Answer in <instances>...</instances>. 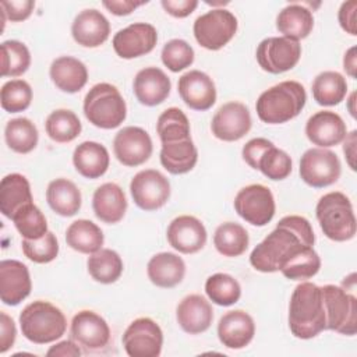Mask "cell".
I'll return each instance as SVG.
<instances>
[{"instance_id": "obj_1", "label": "cell", "mask_w": 357, "mask_h": 357, "mask_svg": "<svg viewBox=\"0 0 357 357\" xmlns=\"http://www.w3.org/2000/svg\"><path fill=\"white\" fill-rule=\"evenodd\" d=\"M315 236L311 223L298 215L282 218L250 255L254 269L271 273L280 269L283 262L301 245H314Z\"/></svg>"}, {"instance_id": "obj_2", "label": "cell", "mask_w": 357, "mask_h": 357, "mask_svg": "<svg viewBox=\"0 0 357 357\" xmlns=\"http://www.w3.org/2000/svg\"><path fill=\"white\" fill-rule=\"evenodd\" d=\"M289 328L298 339H312L326 329L321 287L303 282L293 290L289 305Z\"/></svg>"}, {"instance_id": "obj_3", "label": "cell", "mask_w": 357, "mask_h": 357, "mask_svg": "<svg viewBox=\"0 0 357 357\" xmlns=\"http://www.w3.org/2000/svg\"><path fill=\"white\" fill-rule=\"evenodd\" d=\"M305 100L307 93L300 82L282 81L259 95L255 109L264 123L282 124L298 116Z\"/></svg>"}, {"instance_id": "obj_4", "label": "cell", "mask_w": 357, "mask_h": 357, "mask_svg": "<svg viewBox=\"0 0 357 357\" xmlns=\"http://www.w3.org/2000/svg\"><path fill=\"white\" fill-rule=\"evenodd\" d=\"M20 326L29 342L46 344L64 335L67 319L59 307L49 301L36 300L21 311Z\"/></svg>"}, {"instance_id": "obj_5", "label": "cell", "mask_w": 357, "mask_h": 357, "mask_svg": "<svg viewBox=\"0 0 357 357\" xmlns=\"http://www.w3.org/2000/svg\"><path fill=\"white\" fill-rule=\"evenodd\" d=\"M315 215L324 234L333 241H347L356 234V216L347 195L332 191L319 198Z\"/></svg>"}, {"instance_id": "obj_6", "label": "cell", "mask_w": 357, "mask_h": 357, "mask_svg": "<svg viewBox=\"0 0 357 357\" xmlns=\"http://www.w3.org/2000/svg\"><path fill=\"white\" fill-rule=\"evenodd\" d=\"M84 114L95 127L112 130L126 120V100L114 85L100 82L93 85L85 95Z\"/></svg>"}, {"instance_id": "obj_7", "label": "cell", "mask_w": 357, "mask_h": 357, "mask_svg": "<svg viewBox=\"0 0 357 357\" xmlns=\"http://www.w3.org/2000/svg\"><path fill=\"white\" fill-rule=\"evenodd\" d=\"M326 314V329L353 336L357 332V298L335 284L321 287Z\"/></svg>"}, {"instance_id": "obj_8", "label": "cell", "mask_w": 357, "mask_h": 357, "mask_svg": "<svg viewBox=\"0 0 357 357\" xmlns=\"http://www.w3.org/2000/svg\"><path fill=\"white\" fill-rule=\"evenodd\" d=\"M192 31L199 46L219 50L236 35L237 18L229 10L212 8L195 20Z\"/></svg>"}, {"instance_id": "obj_9", "label": "cell", "mask_w": 357, "mask_h": 357, "mask_svg": "<svg viewBox=\"0 0 357 357\" xmlns=\"http://www.w3.org/2000/svg\"><path fill=\"white\" fill-rule=\"evenodd\" d=\"M340 173L342 165L337 155L326 148L307 149L300 159V177L311 187H328L339 180Z\"/></svg>"}, {"instance_id": "obj_10", "label": "cell", "mask_w": 357, "mask_h": 357, "mask_svg": "<svg viewBox=\"0 0 357 357\" xmlns=\"http://www.w3.org/2000/svg\"><path fill=\"white\" fill-rule=\"evenodd\" d=\"M234 209L252 226H265L275 216V198L266 185L250 184L237 192Z\"/></svg>"}, {"instance_id": "obj_11", "label": "cell", "mask_w": 357, "mask_h": 357, "mask_svg": "<svg viewBox=\"0 0 357 357\" xmlns=\"http://www.w3.org/2000/svg\"><path fill=\"white\" fill-rule=\"evenodd\" d=\"M255 56L264 71L280 74L291 70L298 63L301 46L298 42L284 36H271L258 45Z\"/></svg>"}, {"instance_id": "obj_12", "label": "cell", "mask_w": 357, "mask_h": 357, "mask_svg": "<svg viewBox=\"0 0 357 357\" xmlns=\"http://www.w3.org/2000/svg\"><path fill=\"white\" fill-rule=\"evenodd\" d=\"M130 192L135 205L144 211H156L170 198V183L155 169L138 172L131 183Z\"/></svg>"}, {"instance_id": "obj_13", "label": "cell", "mask_w": 357, "mask_h": 357, "mask_svg": "<svg viewBox=\"0 0 357 357\" xmlns=\"http://www.w3.org/2000/svg\"><path fill=\"white\" fill-rule=\"evenodd\" d=\"M123 346L130 357H158L163 346V332L153 319L137 318L123 333Z\"/></svg>"}, {"instance_id": "obj_14", "label": "cell", "mask_w": 357, "mask_h": 357, "mask_svg": "<svg viewBox=\"0 0 357 357\" xmlns=\"http://www.w3.org/2000/svg\"><path fill=\"white\" fill-rule=\"evenodd\" d=\"M251 114L241 102H227L222 105L211 121L212 134L226 142L241 139L251 130Z\"/></svg>"}, {"instance_id": "obj_15", "label": "cell", "mask_w": 357, "mask_h": 357, "mask_svg": "<svg viewBox=\"0 0 357 357\" xmlns=\"http://www.w3.org/2000/svg\"><path fill=\"white\" fill-rule=\"evenodd\" d=\"M152 149V139L141 127H124L113 139L114 156L121 165L128 167H135L145 163L151 158Z\"/></svg>"}, {"instance_id": "obj_16", "label": "cell", "mask_w": 357, "mask_h": 357, "mask_svg": "<svg viewBox=\"0 0 357 357\" xmlns=\"http://www.w3.org/2000/svg\"><path fill=\"white\" fill-rule=\"evenodd\" d=\"M158 42V32L153 25L134 22L120 29L113 36V49L121 59H135L151 53Z\"/></svg>"}, {"instance_id": "obj_17", "label": "cell", "mask_w": 357, "mask_h": 357, "mask_svg": "<svg viewBox=\"0 0 357 357\" xmlns=\"http://www.w3.org/2000/svg\"><path fill=\"white\" fill-rule=\"evenodd\" d=\"M70 333L71 339L88 351L103 349L110 339L107 322L89 310H82L73 317Z\"/></svg>"}, {"instance_id": "obj_18", "label": "cell", "mask_w": 357, "mask_h": 357, "mask_svg": "<svg viewBox=\"0 0 357 357\" xmlns=\"http://www.w3.org/2000/svg\"><path fill=\"white\" fill-rule=\"evenodd\" d=\"M181 100L194 110L205 112L216 102V88L212 78L199 70H191L178 78L177 84Z\"/></svg>"}, {"instance_id": "obj_19", "label": "cell", "mask_w": 357, "mask_h": 357, "mask_svg": "<svg viewBox=\"0 0 357 357\" xmlns=\"http://www.w3.org/2000/svg\"><path fill=\"white\" fill-rule=\"evenodd\" d=\"M166 237L176 251L194 254L204 248L206 243V229L198 218L181 215L170 222Z\"/></svg>"}, {"instance_id": "obj_20", "label": "cell", "mask_w": 357, "mask_h": 357, "mask_svg": "<svg viewBox=\"0 0 357 357\" xmlns=\"http://www.w3.org/2000/svg\"><path fill=\"white\" fill-rule=\"evenodd\" d=\"M32 289L29 271L25 264L17 259L0 262V297L7 305H18Z\"/></svg>"}, {"instance_id": "obj_21", "label": "cell", "mask_w": 357, "mask_h": 357, "mask_svg": "<svg viewBox=\"0 0 357 357\" xmlns=\"http://www.w3.org/2000/svg\"><path fill=\"white\" fill-rule=\"evenodd\" d=\"M305 135L314 145H318V148H331L344 139L347 127L337 113L321 110L307 120Z\"/></svg>"}, {"instance_id": "obj_22", "label": "cell", "mask_w": 357, "mask_h": 357, "mask_svg": "<svg viewBox=\"0 0 357 357\" xmlns=\"http://www.w3.org/2000/svg\"><path fill=\"white\" fill-rule=\"evenodd\" d=\"M110 33L107 18L95 8L82 10L73 21L71 35L84 47H98L103 45Z\"/></svg>"}, {"instance_id": "obj_23", "label": "cell", "mask_w": 357, "mask_h": 357, "mask_svg": "<svg viewBox=\"0 0 357 357\" xmlns=\"http://www.w3.org/2000/svg\"><path fill=\"white\" fill-rule=\"evenodd\" d=\"M255 324L252 317L243 310L226 312L218 324V336L227 349H243L254 337Z\"/></svg>"}, {"instance_id": "obj_24", "label": "cell", "mask_w": 357, "mask_h": 357, "mask_svg": "<svg viewBox=\"0 0 357 357\" xmlns=\"http://www.w3.org/2000/svg\"><path fill=\"white\" fill-rule=\"evenodd\" d=\"M134 93L141 105L156 106L165 102L170 93L172 82L163 70L145 67L134 78Z\"/></svg>"}, {"instance_id": "obj_25", "label": "cell", "mask_w": 357, "mask_h": 357, "mask_svg": "<svg viewBox=\"0 0 357 357\" xmlns=\"http://www.w3.org/2000/svg\"><path fill=\"white\" fill-rule=\"evenodd\" d=\"M176 318L184 332L197 335L205 332L211 326L213 321V310L209 301L201 294H190L178 303Z\"/></svg>"}, {"instance_id": "obj_26", "label": "cell", "mask_w": 357, "mask_h": 357, "mask_svg": "<svg viewBox=\"0 0 357 357\" xmlns=\"http://www.w3.org/2000/svg\"><path fill=\"white\" fill-rule=\"evenodd\" d=\"M92 208L99 220L109 225L117 223L123 219L127 211L126 194L116 183H105L95 190Z\"/></svg>"}, {"instance_id": "obj_27", "label": "cell", "mask_w": 357, "mask_h": 357, "mask_svg": "<svg viewBox=\"0 0 357 357\" xmlns=\"http://www.w3.org/2000/svg\"><path fill=\"white\" fill-rule=\"evenodd\" d=\"M53 84L63 92L75 93L81 91L88 81L85 64L71 56H61L52 61L49 70Z\"/></svg>"}, {"instance_id": "obj_28", "label": "cell", "mask_w": 357, "mask_h": 357, "mask_svg": "<svg viewBox=\"0 0 357 357\" xmlns=\"http://www.w3.org/2000/svg\"><path fill=\"white\" fill-rule=\"evenodd\" d=\"M146 273L155 286L170 289L184 279L185 264L177 254L159 252L149 259Z\"/></svg>"}, {"instance_id": "obj_29", "label": "cell", "mask_w": 357, "mask_h": 357, "mask_svg": "<svg viewBox=\"0 0 357 357\" xmlns=\"http://www.w3.org/2000/svg\"><path fill=\"white\" fill-rule=\"evenodd\" d=\"M107 149L95 141H85L79 144L73 153V163L75 170L86 178H98L107 172L109 167Z\"/></svg>"}, {"instance_id": "obj_30", "label": "cell", "mask_w": 357, "mask_h": 357, "mask_svg": "<svg viewBox=\"0 0 357 357\" xmlns=\"http://www.w3.org/2000/svg\"><path fill=\"white\" fill-rule=\"evenodd\" d=\"M31 202H33L31 185L25 176L20 173H11L1 178L0 211L6 218L13 219L17 211Z\"/></svg>"}, {"instance_id": "obj_31", "label": "cell", "mask_w": 357, "mask_h": 357, "mask_svg": "<svg viewBox=\"0 0 357 357\" xmlns=\"http://www.w3.org/2000/svg\"><path fill=\"white\" fill-rule=\"evenodd\" d=\"M276 28L284 38L298 42L307 38L314 28L312 11L298 3L289 4L278 14Z\"/></svg>"}, {"instance_id": "obj_32", "label": "cell", "mask_w": 357, "mask_h": 357, "mask_svg": "<svg viewBox=\"0 0 357 357\" xmlns=\"http://www.w3.org/2000/svg\"><path fill=\"white\" fill-rule=\"evenodd\" d=\"M198 151L191 138L162 144L160 163L172 174H184L194 169Z\"/></svg>"}, {"instance_id": "obj_33", "label": "cell", "mask_w": 357, "mask_h": 357, "mask_svg": "<svg viewBox=\"0 0 357 357\" xmlns=\"http://www.w3.org/2000/svg\"><path fill=\"white\" fill-rule=\"evenodd\" d=\"M49 206L60 216H74L81 209V192L78 187L67 178H56L49 183L46 190Z\"/></svg>"}, {"instance_id": "obj_34", "label": "cell", "mask_w": 357, "mask_h": 357, "mask_svg": "<svg viewBox=\"0 0 357 357\" xmlns=\"http://www.w3.org/2000/svg\"><path fill=\"white\" fill-rule=\"evenodd\" d=\"M105 237L100 227L88 219L73 222L66 231V243L81 254H93L103 245Z\"/></svg>"}, {"instance_id": "obj_35", "label": "cell", "mask_w": 357, "mask_h": 357, "mask_svg": "<svg viewBox=\"0 0 357 357\" xmlns=\"http://www.w3.org/2000/svg\"><path fill=\"white\" fill-rule=\"evenodd\" d=\"M311 91L318 105L335 106L346 98L347 82L337 71H324L315 77Z\"/></svg>"}, {"instance_id": "obj_36", "label": "cell", "mask_w": 357, "mask_h": 357, "mask_svg": "<svg viewBox=\"0 0 357 357\" xmlns=\"http://www.w3.org/2000/svg\"><path fill=\"white\" fill-rule=\"evenodd\" d=\"M321 259L311 245H301L280 266V272L290 280H305L318 273Z\"/></svg>"}, {"instance_id": "obj_37", "label": "cell", "mask_w": 357, "mask_h": 357, "mask_svg": "<svg viewBox=\"0 0 357 357\" xmlns=\"http://www.w3.org/2000/svg\"><path fill=\"white\" fill-rule=\"evenodd\" d=\"M250 237L247 230L234 222H226L216 227L213 244L223 257H238L248 248Z\"/></svg>"}, {"instance_id": "obj_38", "label": "cell", "mask_w": 357, "mask_h": 357, "mask_svg": "<svg viewBox=\"0 0 357 357\" xmlns=\"http://www.w3.org/2000/svg\"><path fill=\"white\" fill-rule=\"evenodd\" d=\"M4 138L8 148L17 153H29L38 145L39 134L36 126L26 117H17L7 121Z\"/></svg>"}, {"instance_id": "obj_39", "label": "cell", "mask_w": 357, "mask_h": 357, "mask_svg": "<svg viewBox=\"0 0 357 357\" xmlns=\"http://www.w3.org/2000/svg\"><path fill=\"white\" fill-rule=\"evenodd\" d=\"M88 272L99 283H114L123 273V261L120 255L110 248H100L91 254L86 261Z\"/></svg>"}, {"instance_id": "obj_40", "label": "cell", "mask_w": 357, "mask_h": 357, "mask_svg": "<svg viewBox=\"0 0 357 357\" xmlns=\"http://www.w3.org/2000/svg\"><path fill=\"white\" fill-rule=\"evenodd\" d=\"M46 134L59 144L74 141L82 130L78 116L68 109H57L52 112L45 123Z\"/></svg>"}, {"instance_id": "obj_41", "label": "cell", "mask_w": 357, "mask_h": 357, "mask_svg": "<svg viewBox=\"0 0 357 357\" xmlns=\"http://www.w3.org/2000/svg\"><path fill=\"white\" fill-rule=\"evenodd\" d=\"M205 293L212 303L222 307H229L240 300L241 287L237 279H234L231 275L213 273L205 282Z\"/></svg>"}, {"instance_id": "obj_42", "label": "cell", "mask_w": 357, "mask_h": 357, "mask_svg": "<svg viewBox=\"0 0 357 357\" xmlns=\"http://www.w3.org/2000/svg\"><path fill=\"white\" fill-rule=\"evenodd\" d=\"M156 132L162 144L187 139L190 138V121L181 109L169 107L158 117Z\"/></svg>"}, {"instance_id": "obj_43", "label": "cell", "mask_w": 357, "mask_h": 357, "mask_svg": "<svg viewBox=\"0 0 357 357\" xmlns=\"http://www.w3.org/2000/svg\"><path fill=\"white\" fill-rule=\"evenodd\" d=\"M11 220L18 233L28 240L40 238L49 231L45 215L33 202L17 211Z\"/></svg>"}, {"instance_id": "obj_44", "label": "cell", "mask_w": 357, "mask_h": 357, "mask_svg": "<svg viewBox=\"0 0 357 357\" xmlns=\"http://www.w3.org/2000/svg\"><path fill=\"white\" fill-rule=\"evenodd\" d=\"M31 64V53L20 40H4L1 43V75H22Z\"/></svg>"}, {"instance_id": "obj_45", "label": "cell", "mask_w": 357, "mask_h": 357, "mask_svg": "<svg viewBox=\"0 0 357 357\" xmlns=\"http://www.w3.org/2000/svg\"><path fill=\"white\" fill-rule=\"evenodd\" d=\"M32 100V88L24 79L7 81L0 91L1 107L8 113L24 112Z\"/></svg>"}, {"instance_id": "obj_46", "label": "cell", "mask_w": 357, "mask_h": 357, "mask_svg": "<svg viewBox=\"0 0 357 357\" xmlns=\"http://www.w3.org/2000/svg\"><path fill=\"white\" fill-rule=\"evenodd\" d=\"M257 170L269 180H284L291 173V159L283 149L272 145L261 156Z\"/></svg>"}, {"instance_id": "obj_47", "label": "cell", "mask_w": 357, "mask_h": 357, "mask_svg": "<svg viewBox=\"0 0 357 357\" xmlns=\"http://www.w3.org/2000/svg\"><path fill=\"white\" fill-rule=\"evenodd\" d=\"M24 255L36 264L52 262L59 254V241L52 231L36 240L24 238L21 243Z\"/></svg>"}, {"instance_id": "obj_48", "label": "cell", "mask_w": 357, "mask_h": 357, "mask_svg": "<svg viewBox=\"0 0 357 357\" xmlns=\"http://www.w3.org/2000/svg\"><path fill=\"white\" fill-rule=\"evenodd\" d=\"M160 57L170 71L178 73L192 64L194 49L183 39H172L165 43Z\"/></svg>"}, {"instance_id": "obj_49", "label": "cell", "mask_w": 357, "mask_h": 357, "mask_svg": "<svg viewBox=\"0 0 357 357\" xmlns=\"http://www.w3.org/2000/svg\"><path fill=\"white\" fill-rule=\"evenodd\" d=\"M1 11L4 13V15L7 17V20L13 21V22H20L26 20L33 8H35V1L32 0H11V1H1L0 3Z\"/></svg>"}, {"instance_id": "obj_50", "label": "cell", "mask_w": 357, "mask_h": 357, "mask_svg": "<svg viewBox=\"0 0 357 357\" xmlns=\"http://www.w3.org/2000/svg\"><path fill=\"white\" fill-rule=\"evenodd\" d=\"M273 142L266 139V138H252L250 139L244 146H243V151H241V155H243V159L245 160V163L252 167V169H258V162L261 159V156L264 155V152L272 146Z\"/></svg>"}, {"instance_id": "obj_51", "label": "cell", "mask_w": 357, "mask_h": 357, "mask_svg": "<svg viewBox=\"0 0 357 357\" xmlns=\"http://www.w3.org/2000/svg\"><path fill=\"white\" fill-rule=\"evenodd\" d=\"M356 10H357V1L350 0L342 3L339 13H337V20L343 31L350 33L351 36L357 35V28H356Z\"/></svg>"}, {"instance_id": "obj_52", "label": "cell", "mask_w": 357, "mask_h": 357, "mask_svg": "<svg viewBox=\"0 0 357 357\" xmlns=\"http://www.w3.org/2000/svg\"><path fill=\"white\" fill-rule=\"evenodd\" d=\"M162 7L167 14L176 18L188 17L198 6L197 0H162Z\"/></svg>"}, {"instance_id": "obj_53", "label": "cell", "mask_w": 357, "mask_h": 357, "mask_svg": "<svg viewBox=\"0 0 357 357\" xmlns=\"http://www.w3.org/2000/svg\"><path fill=\"white\" fill-rule=\"evenodd\" d=\"M0 328H1V335H0V353H6L10 347H13L17 336V329L15 324L11 317H8L4 311L0 312Z\"/></svg>"}, {"instance_id": "obj_54", "label": "cell", "mask_w": 357, "mask_h": 357, "mask_svg": "<svg viewBox=\"0 0 357 357\" xmlns=\"http://www.w3.org/2000/svg\"><path fill=\"white\" fill-rule=\"evenodd\" d=\"M146 1H132V0H105L102 1L103 7H106L112 14L123 17L131 14L137 7L145 4Z\"/></svg>"}, {"instance_id": "obj_55", "label": "cell", "mask_w": 357, "mask_h": 357, "mask_svg": "<svg viewBox=\"0 0 357 357\" xmlns=\"http://www.w3.org/2000/svg\"><path fill=\"white\" fill-rule=\"evenodd\" d=\"M81 349L74 340H63L52 346L47 351L46 356H60V357H79L81 356Z\"/></svg>"}, {"instance_id": "obj_56", "label": "cell", "mask_w": 357, "mask_h": 357, "mask_svg": "<svg viewBox=\"0 0 357 357\" xmlns=\"http://www.w3.org/2000/svg\"><path fill=\"white\" fill-rule=\"evenodd\" d=\"M343 153L346 156V162L351 170H356V144H357V131L353 130L344 137Z\"/></svg>"}, {"instance_id": "obj_57", "label": "cell", "mask_w": 357, "mask_h": 357, "mask_svg": "<svg viewBox=\"0 0 357 357\" xmlns=\"http://www.w3.org/2000/svg\"><path fill=\"white\" fill-rule=\"evenodd\" d=\"M356 46H351L343 57V68L344 71L351 77L356 78V70H357V56H356Z\"/></svg>"}, {"instance_id": "obj_58", "label": "cell", "mask_w": 357, "mask_h": 357, "mask_svg": "<svg viewBox=\"0 0 357 357\" xmlns=\"http://www.w3.org/2000/svg\"><path fill=\"white\" fill-rule=\"evenodd\" d=\"M354 103H356V92H351L349 100H347V109L351 114V117H356V107H354Z\"/></svg>"}, {"instance_id": "obj_59", "label": "cell", "mask_w": 357, "mask_h": 357, "mask_svg": "<svg viewBox=\"0 0 357 357\" xmlns=\"http://www.w3.org/2000/svg\"><path fill=\"white\" fill-rule=\"evenodd\" d=\"M229 1H206V4H212V6H225V4H227Z\"/></svg>"}]
</instances>
